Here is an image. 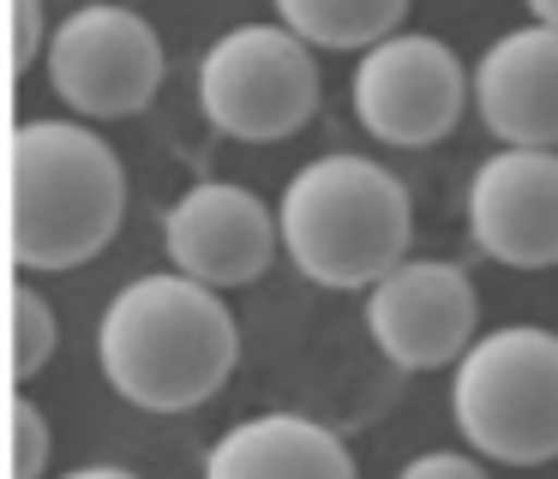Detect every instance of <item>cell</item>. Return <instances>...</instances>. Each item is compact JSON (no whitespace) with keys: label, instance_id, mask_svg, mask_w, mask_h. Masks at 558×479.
I'll use <instances>...</instances> for the list:
<instances>
[{"label":"cell","instance_id":"cell-1","mask_svg":"<svg viewBox=\"0 0 558 479\" xmlns=\"http://www.w3.org/2000/svg\"><path fill=\"white\" fill-rule=\"evenodd\" d=\"M97 359L114 395L145 414H186L229 383L241 359L234 311L217 287L193 275H138L109 299L97 330Z\"/></svg>","mask_w":558,"mask_h":479},{"label":"cell","instance_id":"cell-2","mask_svg":"<svg viewBox=\"0 0 558 479\" xmlns=\"http://www.w3.org/2000/svg\"><path fill=\"white\" fill-rule=\"evenodd\" d=\"M126 216L121 156L78 120H25L13 138V258L25 270H78Z\"/></svg>","mask_w":558,"mask_h":479},{"label":"cell","instance_id":"cell-3","mask_svg":"<svg viewBox=\"0 0 558 479\" xmlns=\"http://www.w3.org/2000/svg\"><path fill=\"white\" fill-rule=\"evenodd\" d=\"M289 263L318 287H373L409 251L414 210L402 180L373 156H318L277 204Z\"/></svg>","mask_w":558,"mask_h":479},{"label":"cell","instance_id":"cell-4","mask_svg":"<svg viewBox=\"0 0 558 479\" xmlns=\"http://www.w3.org/2000/svg\"><path fill=\"white\" fill-rule=\"evenodd\" d=\"M457 431L505 467H541L558 455V335L541 323L486 330L457 359L450 383Z\"/></svg>","mask_w":558,"mask_h":479},{"label":"cell","instance_id":"cell-5","mask_svg":"<svg viewBox=\"0 0 558 479\" xmlns=\"http://www.w3.org/2000/svg\"><path fill=\"white\" fill-rule=\"evenodd\" d=\"M198 108L241 144H277L301 132L318 108L313 42H301L289 24L222 30L198 60Z\"/></svg>","mask_w":558,"mask_h":479},{"label":"cell","instance_id":"cell-6","mask_svg":"<svg viewBox=\"0 0 558 479\" xmlns=\"http://www.w3.org/2000/svg\"><path fill=\"white\" fill-rule=\"evenodd\" d=\"M469 102L474 78L438 36H385L354 66V114L378 144H397V150H426L450 138Z\"/></svg>","mask_w":558,"mask_h":479},{"label":"cell","instance_id":"cell-7","mask_svg":"<svg viewBox=\"0 0 558 479\" xmlns=\"http://www.w3.org/2000/svg\"><path fill=\"white\" fill-rule=\"evenodd\" d=\"M162 36L133 7H78L49 42V78L73 114L126 120L162 90Z\"/></svg>","mask_w":558,"mask_h":479},{"label":"cell","instance_id":"cell-8","mask_svg":"<svg viewBox=\"0 0 558 479\" xmlns=\"http://www.w3.org/2000/svg\"><path fill=\"white\" fill-rule=\"evenodd\" d=\"M481 299L474 282L445 258H402L366 287V335L402 371L457 366L481 342Z\"/></svg>","mask_w":558,"mask_h":479},{"label":"cell","instance_id":"cell-9","mask_svg":"<svg viewBox=\"0 0 558 479\" xmlns=\"http://www.w3.org/2000/svg\"><path fill=\"white\" fill-rule=\"evenodd\" d=\"M162 246H169L174 270L193 275L205 287H246L270 270L282 246V222L270 216V204L246 186H205L181 192L162 216Z\"/></svg>","mask_w":558,"mask_h":479},{"label":"cell","instance_id":"cell-10","mask_svg":"<svg viewBox=\"0 0 558 479\" xmlns=\"http://www.w3.org/2000/svg\"><path fill=\"white\" fill-rule=\"evenodd\" d=\"M469 234L510 270L558 263V150L505 144L469 180Z\"/></svg>","mask_w":558,"mask_h":479},{"label":"cell","instance_id":"cell-11","mask_svg":"<svg viewBox=\"0 0 558 479\" xmlns=\"http://www.w3.org/2000/svg\"><path fill=\"white\" fill-rule=\"evenodd\" d=\"M474 108L498 144L558 150V30L522 24L498 36L474 66Z\"/></svg>","mask_w":558,"mask_h":479},{"label":"cell","instance_id":"cell-12","mask_svg":"<svg viewBox=\"0 0 558 479\" xmlns=\"http://www.w3.org/2000/svg\"><path fill=\"white\" fill-rule=\"evenodd\" d=\"M205 479H361L349 443L301 414H258L222 431Z\"/></svg>","mask_w":558,"mask_h":479},{"label":"cell","instance_id":"cell-13","mask_svg":"<svg viewBox=\"0 0 558 479\" xmlns=\"http://www.w3.org/2000/svg\"><path fill=\"white\" fill-rule=\"evenodd\" d=\"M282 12L301 42L313 48H378L385 36H397L409 0H270Z\"/></svg>","mask_w":558,"mask_h":479},{"label":"cell","instance_id":"cell-14","mask_svg":"<svg viewBox=\"0 0 558 479\" xmlns=\"http://www.w3.org/2000/svg\"><path fill=\"white\" fill-rule=\"evenodd\" d=\"M54 342H61V323H54L49 299H43L37 287H19L13 294V371L19 378L49 366Z\"/></svg>","mask_w":558,"mask_h":479},{"label":"cell","instance_id":"cell-15","mask_svg":"<svg viewBox=\"0 0 558 479\" xmlns=\"http://www.w3.org/2000/svg\"><path fill=\"white\" fill-rule=\"evenodd\" d=\"M49 419L37 414V402L31 395H19L13 402V479H43L49 474Z\"/></svg>","mask_w":558,"mask_h":479},{"label":"cell","instance_id":"cell-16","mask_svg":"<svg viewBox=\"0 0 558 479\" xmlns=\"http://www.w3.org/2000/svg\"><path fill=\"white\" fill-rule=\"evenodd\" d=\"M43 48V0H13V72H25Z\"/></svg>","mask_w":558,"mask_h":479},{"label":"cell","instance_id":"cell-17","mask_svg":"<svg viewBox=\"0 0 558 479\" xmlns=\"http://www.w3.org/2000/svg\"><path fill=\"white\" fill-rule=\"evenodd\" d=\"M397 479H486V467L457 455V450H433V455H414Z\"/></svg>","mask_w":558,"mask_h":479},{"label":"cell","instance_id":"cell-18","mask_svg":"<svg viewBox=\"0 0 558 479\" xmlns=\"http://www.w3.org/2000/svg\"><path fill=\"white\" fill-rule=\"evenodd\" d=\"M66 479H138V474H126V467H78V474H66Z\"/></svg>","mask_w":558,"mask_h":479},{"label":"cell","instance_id":"cell-19","mask_svg":"<svg viewBox=\"0 0 558 479\" xmlns=\"http://www.w3.org/2000/svg\"><path fill=\"white\" fill-rule=\"evenodd\" d=\"M529 12H534V24H553L558 30V0H529Z\"/></svg>","mask_w":558,"mask_h":479}]
</instances>
